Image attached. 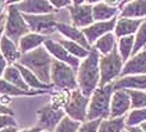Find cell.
<instances>
[{
	"label": "cell",
	"instance_id": "ffe728a7",
	"mask_svg": "<svg viewBox=\"0 0 146 132\" xmlns=\"http://www.w3.org/2000/svg\"><path fill=\"white\" fill-rule=\"evenodd\" d=\"M120 18H129V19H146V0H135V1H126L125 7L121 10Z\"/></svg>",
	"mask_w": 146,
	"mask_h": 132
},
{
	"label": "cell",
	"instance_id": "f1b7e54d",
	"mask_svg": "<svg viewBox=\"0 0 146 132\" xmlns=\"http://www.w3.org/2000/svg\"><path fill=\"white\" fill-rule=\"evenodd\" d=\"M133 47H135V35L123 36L117 40V50L125 63L132 57Z\"/></svg>",
	"mask_w": 146,
	"mask_h": 132
},
{
	"label": "cell",
	"instance_id": "f6af8a7d",
	"mask_svg": "<svg viewBox=\"0 0 146 132\" xmlns=\"http://www.w3.org/2000/svg\"><path fill=\"white\" fill-rule=\"evenodd\" d=\"M140 127L142 128V131H144V132H146V122H144V123H142L141 126H140Z\"/></svg>",
	"mask_w": 146,
	"mask_h": 132
},
{
	"label": "cell",
	"instance_id": "d6a6232c",
	"mask_svg": "<svg viewBox=\"0 0 146 132\" xmlns=\"http://www.w3.org/2000/svg\"><path fill=\"white\" fill-rule=\"evenodd\" d=\"M131 98V109L146 108V91H127Z\"/></svg>",
	"mask_w": 146,
	"mask_h": 132
},
{
	"label": "cell",
	"instance_id": "52a82bcc",
	"mask_svg": "<svg viewBox=\"0 0 146 132\" xmlns=\"http://www.w3.org/2000/svg\"><path fill=\"white\" fill-rule=\"evenodd\" d=\"M96 1H72V5L67 8L69 21L72 25L80 29H86L95 23L93 19V4Z\"/></svg>",
	"mask_w": 146,
	"mask_h": 132
},
{
	"label": "cell",
	"instance_id": "ab89813d",
	"mask_svg": "<svg viewBox=\"0 0 146 132\" xmlns=\"http://www.w3.org/2000/svg\"><path fill=\"white\" fill-rule=\"evenodd\" d=\"M40 127H38V126H34V127H25V128H19L18 132H42Z\"/></svg>",
	"mask_w": 146,
	"mask_h": 132
},
{
	"label": "cell",
	"instance_id": "7402d4cb",
	"mask_svg": "<svg viewBox=\"0 0 146 132\" xmlns=\"http://www.w3.org/2000/svg\"><path fill=\"white\" fill-rule=\"evenodd\" d=\"M121 10L108 5L106 1H96L93 4V19L95 21H108L116 19L120 15Z\"/></svg>",
	"mask_w": 146,
	"mask_h": 132
},
{
	"label": "cell",
	"instance_id": "44dd1931",
	"mask_svg": "<svg viewBox=\"0 0 146 132\" xmlns=\"http://www.w3.org/2000/svg\"><path fill=\"white\" fill-rule=\"evenodd\" d=\"M0 54L5 58L9 66L17 64L22 57L19 47L5 35H3L1 42H0Z\"/></svg>",
	"mask_w": 146,
	"mask_h": 132
},
{
	"label": "cell",
	"instance_id": "603a6c76",
	"mask_svg": "<svg viewBox=\"0 0 146 132\" xmlns=\"http://www.w3.org/2000/svg\"><path fill=\"white\" fill-rule=\"evenodd\" d=\"M47 39H48V36H44V35L30 32L20 39L18 47H19L20 53L27 54V53H30V52L35 50V49H38L39 47H43Z\"/></svg>",
	"mask_w": 146,
	"mask_h": 132
},
{
	"label": "cell",
	"instance_id": "d4e9b609",
	"mask_svg": "<svg viewBox=\"0 0 146 132\" xmlns=\"http://www.w3.org/2000/svg\"><path fill=\"white\" fill-rule=\"evenodd\" d=\"M117 40L118 39L115 35V33H108V34L103 35L102 38H100L93 44L92 48L98 52L100 56H108L117 48Z\"/></svg>",
	"mask_w": 146,
	"mask_h": 132
},
{
	"label": "cell",
	"instance_id": "7a4b0ae2",
	"mask_svg": "<svg viewBox=\"0 0 146 132\" xmlns=\"http://www.w3.org/2000/svg\"><path fill=\"white\" fill-rule=\"evenodd\" d=\"M19 64L32 70L34 74L45 84H52V66L54 63V58L49 54L45 47H39L35 50L27 54H22Z\"/></svg>",
	"mask_w": 146,
	"mask_h": 132
},
{
	"label": "cell",
	"instance_id": "7c38bea8",
	"mask_svg": "<svg viewBox=\"0 0 146 132\" xmlns=\"http://www.w3.org/2000/svg\"><path fill=\"white\" fill-rule=\"evenodd\" d=\"M18 10L24 15H44L56 13L48 0H22L15 1Z\"/></svg>",
	"mask_w": 146,
	"mask_h": 132
},
{
	"label": "cell",
	"instance_id": "ac0fdd59",
	"mask_svg": "<svg viewBox=\"0 0 146 132\" xmlns=\"http://www.w3.org/2000/svg\"><path fill=\"white\" fill-rule=\"evenodd\" d=\"M142 23H144L142 19H129V18L118 17L113 33L117 36V39L123 38V36L135 35Z\"/></svg>",
	"mask_w": 146,
	"mask_h": 132
},
{
	"label": "cell",
	"instance_id": "5bb4252c",
	"mask_svg": "<svg viewBox=\"0 0 146 132\" xmlns=\"http://www.w3.org/2000/svg\"><path fill=\"white\" fill-rule=\"evenodd\" d=\"M116 21H117V18L116 19L108 20V21H95L88 28L82 29L91 47H93V44L100 38H102L103 35L108 34V33H113L115 27H116Z\"/></svg>",
	"mask_w": 146,
	"mask_h": 132
},
{
	"label": "cell",
	"instance_id": "bcb514c9",
	"mask_svg": "<svg viewBox=\"0 0 146 132\" xmlns=\"http://www.w3.org/2000/svg\"><path fill=\"white\" fill-rule=\"evenodd\" d=\"M3 35H4V28H3L1 30H0V42H1V38H3Z\"/></svg>",
	"mask_w": 146,
	"mask_h": 132
},
{
	"label": "cell",
	"instance_id": "83f0119b",
	"mask_svg": "<svg viewBox=\"0 0 146 132\" xmlns=\"http://www.w3.org/2000/svg\"><path fill=\"white\" fill-rule=\"evenodd\" d=\"M126 117L102 119L98 132H122L126 130Z\"/></svg>",
	"mask_w": 146,
	"mask_h": 132
},
{
	"label": "cell",
	"instance_id": "74e56055",
	"mask_svg": "<svg viewBox=\"0 0 146 132\" xmlns=\"http://www.w3.org/2000/svg\"><path fill=\"white\" fill-rule=\"evenodd\" d=\"M9 67L8 62L5 60V58L0 54V78H3V76H4L5 70H7V68Z\"/></svg>",
	"mask_w": 146,
	"mask_h": 132
},
{
	"label": "cell",
	"instance_id": "6da1fadb",
	"mask_svg": "<svg viewBox=\"0 0 146 132\" xmlns=\"http://www.w3.org/2000/svg\"><path fill=\"white\" fill-rule=\"evenodd\" d=\"M100 53L96 49H91L86 59H83L77 69V83L78 90L86 97L93 94L101 82V72H100Z\"/></svg>",
	"mask_w": 146,
	"mask_h": 132
},
{
	"label": "cell",
	"instance_id": "277c9868",
	"mask_svg": "<svg viewBox=\"0 0 146 132\" xmlns=\"http://www.w3.org/2000/svg\"><path fill=\"white\" fill-rule=\"evenodd\" d=\"M28 33H30V29L23 14L18 10L15 1H9L7 9V20L4 25V35L8 36L10 40H13L17 45H19L20 39Z\"/></svg>",
	"mask_w": 146,
	"mask_h": 132
},
{
	"label": "cell",
	"instance_id": "1f68e13d",
	"mask_svg": "<svg viewBox=\"0 0 146 132\" xmlns=\"http://www.w3.org/2000/svg\"><path fill=\"white\" fill-rule=\"evenodd\" d=\"M145 48H146V19L140 25L137 33L135 34V47H133L132 56L137 54L139 52H141Z\"/></svg>",
	"mask_w": 146,
	"mask_h": 132
},
{
	"label": "cell",
	"instance_id": "e0dca14e",
	"mask_svg": "<svg viewBox=\"0 0 146 132\" xmlns=\"http://www.w3.org/2000/svg\"><path fill=\"white\" fill-rule=\"evenodd\" d=\"M112 86L115 91H146V74L120 77L112 83Z\"/></svg>",
	"mask_w": 146,
	"mask_h": 132
},
{
	"label": "cell",
	"instance_id": "cb8c5ba5",
	"mask_svg": "<svg viewBox=\"0 0 146 132\" xmlns=\"http://www.w3.org/2000/svg\"><path fill=\"white\" fill-rule=\"evenodd\" d=\"M15 66H17V68L20 70V73H22L27 86H28L32 91H53V86L43 83L32 70H29L28 68H25V67L22 66V64H19V63H17Z\"/></svg>",
	"mask_w": 146,
	"mask_h": 132
},
{
	"label": "cell",
	"instance_id": "d6986e66",
	"mask_svg": "<svg viewBox=\"0 0 146 132\" xmlns=\"http://www.w3.org/2000/svg\"><path fill=\"white\" fill-rule=\"evenodd\" d=\"M53 91H24L17 86L9 83L5 79L0 78V96L8 97H33V96H42V94L52 93Z\"/></svg>",
	"mask_w": 146,
	"mask_h": 132
},
{
	"label": "cell",
	"instance_id": "d590c367",
	"mask_svg": "<svg viewBox=\"0 0 146 132\" xmlns=\"http://www.w3.org/2000/svg\"><path fill=\"white\" fill-rule=\"evenodd\" d=\"M9 127H18V122L15 121L14 116L0 115V131Z\"/></svg>",
	"mask_w": 146,
	"mask_h": 132
},
{
	"label": "cell",
	"instance_id": "8fae6325",
	"mask_svg": "<svg viewBox=\"0 0 146 132\" xmlns=\"http://www.w3.org/2000/svg\"><path fill=\"white\" fill-rule=\"evenodd\" d=\"M44 47L56 60L62 62L64 64H68L69 67H72V68L76 69V70L80 68V64H81L82 60L77 59V58L73 57L71 53H68V50L63 48L62 45L56 40V39L48 38L47 40H45V43H44Z\"/></svg>",
	"mask_w": 146,
	"mask_h": 132
},
{
	"label": "cell",
	"instance_id": "9c48e42d",
	"mask_svg": "<svg viewBox=\"0 0 146 132\" xmlns=\"http://www.w3.org/2000/svg\"><path fill=\"white\" fill-rule=\"evenodd\" d=\"M88 104H90V97H86L80 90L72 91L68 103L64 107L66 116L83 123L87 121Z\"/></svg>",
	"mask_w": 146,
	"mask_h": 132
},
{
	"label": "cell",
	"instance_id": "ba28073f",
	"mask_svg": "<svg viewBox=\"0 0 146 132\" xmlns=\"http://www.w3.org/2000/svg\"><path fill=\"white\" fill-rule=\"evenodd\" d=\"M27 24L32 33H36L48 38L57 33V23H58V15L57 13L53 14H44V15H24Z\"/></svg>",
	"mask_w": 146,
	"mask_h": 132
},
{
	"label": "cell",
	"instance_id": "4dcf8cb0",
	"mask_svg": "<svg viewBox=\"0 0 146 132\" xmlns=\"http://www.w3.org/2000/svg\"><path fill=\"white\" fill-rule=\"evenodd\" d=\"M71 97V92L68 91H53L50 93V104L56 108L64 109Z\"/></svg>",
	"mask_w": 146,
	"mask_h": 132
},
{
	"label": "cell",
	"instance_id": "30bf717a",
	"mask_svg": "<svg viewBox=\"0 0 146 132\" xmlns=\"http://www.w3.org/2000/svg\"><path fill=\"white\" fill-rule=\"evenodd\" d=\"M64 117H66L64 109L56 108L49 102L36 111V125L35 126L40 127L43 131L54 132L57 126L60 123V121Z\"/></svg>",
	"mask_w": 146,
	"mask_h": 132
},
{
	"label": "cell",
	"instance_id": "ee69618b",
	"mask_svg": "<svg viewBox=\"0 0 146 132\" xmlns=\"http://www.w3.org/2000/svg\"><path fill=\"white\" fill-rule=\"evenodd\" d=\"M19 128L18 127H9V128H5V130H1L0 132H18Z\"/></svg>",
	"mask_w": 146,
	"mask_h": 132
},
{
	"label": "cell",
	"instance_id": "9a60e30c",
	"mask_svg": "<svg viewBox=\"0 0 146 132\" xmlns=\"http://www.w3.org/2000/svg\"><path fill=\"white\" fill-rule=\"evenodd\" d=\"M57 33L64 39H68L71 42L78 43L82 47H84L88 50H91L92 47L88 43L86 35L83 34V30L76 28L71 23H57Z\"/></svg>",
	"mask_w": 146,
	"mask_h": 132
},
{
	"label": "cell",
	"instance_id": "4316f807",
	"mask_svg": "<svg viewBox=\"0 0 146 132\" xmlns=\"http://www.w3.org/2000/svg\"><path fill=\"white\" fill-rule=\"evenodd\" d=\"M3 79H5V81L9 82V83L17 86V87L22 88V90H24V91H32L28 86H27L22 73H20V70L17 68L15 64L8 67L7 70H5V73H4V76H3Z\"/></svg>",
	"mask_w": 146,
	"mask_h": 132
},
{
	"label": "cell",
	"instance_id": "f35d334b",
	"mask_svg": "<svg viewBox=\"0 0 146 132\" xmlns=\"http://www.w3.org/2000/svg\"><path fill=\"white\" fill-rule=\"evenodd\" d=\"M0 115H10V116H14V111L11 109V107L4 106V104L0 103Z\"/></svg>",
	"mask_w": 146,
	"mask_h": 132
},
{
	"label": "cell",
	"instance_id": "7dc6e473",
	"mask_svg": "<svg viewBox=\"0 0 146 132\" xmlns=\"http://www.w3.org/2000/svg\"><path fill=\"white\" fill-rule=\"evenodd\" d=\"M122 132H129V130H127V128H126V130H125V131H122Z\"/></svg>",
	"mask_w": 146,
	"mask_h": 132
},
{
	"label": "cell",
	"instance_id": "484cf974",
	"mask_svg": "<svg viewBox=\"0 0 146 132\" xmlns=\"http://www.w3.org/2000/svg\"><path fill=\"white\" fill-rule=\"evenodd\" d=\"M56 40L58 42L64 49H67L68 53H71L73 57H76L80 60L86 59V58L88 57V54H90V52H91V50H88V49H86L84 47H82L81 44H78V43L71 42V40H68V39L62 38V36H60L59 39H56Z\"/></svg>",
	"mask_w": 146,
	"mask_h": 132
},
{
	"label": "cell",
	"instance_id": "3957f363",
	"mask_svg": "<svg viewBox=\"0 0 146 132\" xmlns=\"http://www.w3.org/2000/svg\"><path fill=\"white\" fill-rule=\"evenodd\" d=\"M113 92L115 90L112 83L105 86V87H98L93 92V94L90 98V104H88L87 121L110 118L111 99Z\"/></svg>",
	"mask_w": 146,
	"mask_h": 132
},
{
	"label": "cell",
	"instance_id": "e575fe53",
	"mask_svg": "<svg viewBox=\"0 0 146 132\" xmlns=\"http://www.w3.org/2000/svg\"><path fill=\"white\" fill-rule=\"evenodd\" d=\"M102 119H95V121H86L81 125L78 132H98L100 125Z\"/></svg>",
	"mask_w": 146,
	"mask_h": 132
},
{
	"label": "cell",
	"instance_id": "b9f144b4",
	"mask_svg": "<svg viewBox=\"0 0 146 132\" xmlns=\"http://www.w3.org/2000/svg\"><path fill=\"white\" fill-rule=\"evenodd\" d=\"M5 20H7V14L0 15V30L4 28V25H5Z\"/></svg>",
	"mask_w": 146,
	"mask_h": 132
},
{
	"label": "cell",
	"instance_id": "8d00e7d4",
	"mask_svg": "<svg viewBox=\"0 0 146 132\" xmlns=\"http://www.w3.org/2000/svg\"><path fill=\"white\" fill-rule=\"evenodd\" d=\"M50 4L56 11H60V10H64V9L71 7L72 1H69V0H52Z\"/></svg>",
	"mask_w": 146,
	"mask_h": 132
},
{
	"label": "cell",
	"instance_id": "f546056e",
	"mask_svg": "<svg viewBox=\"0 0 146 132\" xmlns=\"http://www.w3.org/2000/svg\"><path fill=\"white\" fill-rule=\"evenodd\" d=\"M146 122V108L131 109L126 116V127H137Z\"/></svg>",
	"mask_w": 146,
	"mask_h": 132
},
{
	"label": "cell",
	"instance_id": "836d02e7",
	"mask_svg": "<svg viewBox=\"0 0 146 132\" xmlns=\"http://www.w3.org/2000/svg\"><path fill=\"white\" fill-rule=\"evenodd\" d=\"M81 122H77L74 119L66 117L60 121V123L57 126V128L54 130V132H78L81 127Z\"/></svg>",
	"mask_w": 146,
	"mask_h": 132
},
{
	"label": "cell",
	"instance_id": "2e32d148",
	"mask_svg": "<svg viewBox=\"0 0 146 132\" xmlns=\"http://www.w3.org/2000/svg\"><path fill=\"white\" fill-rule=\"evenodd\" d=\"M146 74V48L132 56L125 63L121 77L126 76H145Z\"/></svg>",
	"mask_w": 146,
	"mask_h": 132
},
{
	"label": "cell",
	"instance_id": "60d3db41",
	"mask_svg": "<svg viewBox=\"0 0 146 132\" xmlns=\"http://www.w3.org/2000/svg\"><path fill=\"white\" fill-rule=\"evenodd\" d=\"M8 5H9V1H4V0H0V15L7 14Z\"/></svg>",
	"mask_w": 146,
	"mask_h": 132
},
{
	"label": "cell",
	"instance_id": "5b68a950",
	"mask_svg": "<svg viewBox=\"0 0 146 132\" xmlns=\"http://www.w3.org/2000/svg\"><path fill=\"white\" fill-rule=\"evenodd\" d=\"M53 91H76L78 90L77 83V70L69 67L68 64L54 59L52 66V76H50Z\"/></svg>",
	"mask_w": 146,
	"mask_h": 132
},
{
	"label": "cell",
	"instance_id": "7bdbcfd3",
	"mask_svg": "<svg viewBox=\"0 0 146 132\" xmlns=\"http://www.w3.org/2000/svg\"><path fill=\"white\" fill-rule=\"evenodd\" d=\"M127 130H129V132H144L140 126H137V127H127Z\"/></svg>",
	"mask_w": 146,
	"mask_h": 132
},
{
	"label": "cell",
	"instance_id": "4fadbf2b",
	"mask_svg": "<svg viewBox=\"0 0 146 132\" xmlns=\"http://www.w3.org/2000/svg\"><path fill=\"white\" fill-rule=\"evenodd\" d=\"M131 111V98L127 91H115L111 99V113L110 118L126 117Z\"/></svg>",
	"mask_w": 146,
	"mask_h": 132
},
{
	"label": "cell",
	"instance_id": "8992f818",
	"mask_svg": "<svg viewBox=\"0 0 146 132\" xmlns=\"http://www.w3.org/2000/svg\"><path fill=\"white\" fill-rule=\"evenodd\" d=\"M125 62L121 58L117 48L108 56L100 57V72H101V82L100 87H105L107 84L113 83L121 77Z\"/></svg>",
	"mask_w": 146,
	"mask_h": 132
},
{
	"label": "cell",
	"instance_id": "c3c4849f",
	"mask_svg": "<svg viewBox=\"0 0 146 132\" xmlns=\"http://www.w3.org/2000/svg\"><path fill=\"white\" fill-rule=\"evenodd\" d=\"M42 132H47V131H42Z\"/></svg>",
	"mask_w": 146,
	"mask_h": 132
}]
</instances>
